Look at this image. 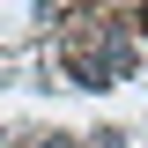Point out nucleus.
Here are the masks:
<instances>
[{
  "instance_id": "f257e3e1",
  "label": "nucleus",
  "mask_w": 148,
  "mask_h": 148,
  "mask_svg": "<svg viewBox=\"0 0 148 148\" xmlns=\"http://www.w3.org/2000/svg\"><path fill=\"white\" fill-rule=\"evenodd\" d=\"M67 74H74V82H89V89L126 82V74H133V45H126V37H96V45L67 52Z\"/></svg>"
},
{
  "instance_id": "f03ea898",
  "label": "nucleus",
  "mask_w": 148,
  "mask_h": 148,
  "mask_svg": "<svg viewBox=\"0 0 148 148\" xmlns=\"http://www.w3.org/2000/svg\"><path fill=\"white\" fill-rule=\"evenodd\" d=\"M141 37H148V8H141Z\"/></svg>"
}]
</instances>
